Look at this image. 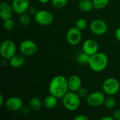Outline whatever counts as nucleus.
<instances>
[{"label": "nucleus", "instance_id": "obj_16", "mask_svg": "<svg viewBox=\"0 0 120 120\" xmlns=\"http://www.w3.org/2000/svg\"><path fill=\"white\" fill-rule=\"evenodd\" d=\"M25 58L24 56L20 54H15L8 60V64L13 68H21L25 64Z\"/></svg>", "mask_w": 120, "mask_h": 120}, {"label": "nucleus", "instance_id": "obj_33", "mask_svg": "<svg viewBox=\"0 0 120 120\" xmlns=\"http://www.w3.org/2000/svg\"><path fill=\"white\" fill-rule=\"evenodd\" d=\"M101 120H115L113 116H105L102 117Z\"/></svg>", "mask_w": 120, "mask_h": 120}, {"label": "nucleus", "instance_id": "obj_24", "mask_svg": "<svg viewBox=\"0 0 120 120\" xmlns=\"http://www.w3.org/2000/svg\"><path fill=\"white\" fill-rule=\"evenodd\" d=\"M51 2L53 8L60 9L64 8L67 5L68 0H51Z\"/></svg>", "mask_w": 120, "mask_h": 120}, {"label": "nucleus", "instance_id": "obj_6", "mask_svg": "<svg viewBox=\"0 0 120 120\" xmlns=\"http://www.w3.org/2000/svg\"><path fill=\"white\" fill-rule=\"evenodd\" d=\"M34 20L37 23L41 26H49L53 23L54 18L50 11L41 9L37 11L34 15Z\"/></svg>", "mask_w": 120, "mask_h": 120}, {"label": "nucleus", "instance_id": "obj_30", "mask_svg": "<svg viewBox=\"0 0 120 120\" xmlns=\"http://www.w3.org/2000/svg\"><path fill=\"white\" fill-rule=\"evenodd\" d=\"M74 120H89V118L84 115H77L75 117H74Z\"/></svg>", "mask_w": 120, "mask_h": 120}, {"label": "nucleus", "instance_id": "obj_32", "mask_svg": "<svg viewBox=\"0 0 120 120\" xmlns=\"http://www.w3.org/2000/svg\"><path fill=\"white\" fill-rule=\"evenodd\" d=\"M30 107L29 108H27V107H22V108L21 109L20 111H22V112L23 114H27L30 112Z\"/></svg>", "mask_w": 120, "mask_h": 120}, {"label": "nucleus", "instance_id": "obj_18", "mask_svg": "<svg viewBox=\"0 0 120 120\" xmlns=\"http://www.w3.org/2000/svg\"><path fill=\"white\" fill-rule=\"evenodd\" d=\"M78 7L83 12H89L94 8L92 0H80L78 3Z\"/></svg>", "mask_w": 120, "mask_h": 120}, {"label": "nucleus", "instance_id": "obj_26", "mask_svg": "<svg viewBox=\"0 0 120 120\" xmlns=\"http://www.w3.org/2000/svg\"><path fill=\"white\" fill-rule=\"evenodd\" d=\"M87 25H88V23H87V21H86V19H84V18H79V19H78L76 21L75 27L82 31V30H85L86 28Z\"/></svg>", "mask_w": 120, "mask_h": 120}, {"label": "nucleus", "instance_id": "obj_28", "mask_svg": "<svg viewBox=\"0 0 120 120\" xmlns=\"http://www.w3.org/2000/svg\"><path fill=\"white\" fill-rule=\"evenodd\" d=\"M37 11H38V10L36 9V7H35V6H30L29 8H28V9H27V12L30 15H34Z\"/></svg>", "mask_w": 120, "mask_h": 120}, {"label": "nucleus", "instance_id": "obj_19", "mask_svg": "<svg viewBox=\"0 0 120 120\" xmlns=\"http://www.w3.org/2000/svg\"><path fill=\"white\" fill-rule=\"evenodd\" d=\"M90 58H91V56L82 51L77 54L76 57V60L78 63H79L82 65H89Z\"/></svg>", "mask_w": 120, "mask_h": 120}, {"label": "nucleus", "instance_id": "obj_12", "mask_svg": "<svg viewBox=\"0 0 120 120\" xmlns=\"http://www.w3.org/2000/svg\"><path fill=\"white\" fill-rule=\"evenodd\" d=\"M82 49L84 52L91 56L98 52V44L96 40L93 39H88L83 42Z\"/></svg>", "mask_w": 120, "mask_h": 120}, {"label": "nucleus", "instance_id": "obj_10", "mask_svg": "<svg viewBox=\"0 0 120 120\" xmlns=\"http://www.w3.org/2000/svg\"><path fill=\"white\" fill-rule=\"evenodd\" d=\"M4 105L8 111L15 112L21 110L23 107V101L20 97L11 96L6 99Z\"/></svg>", "mask_w": 120, "mask_h": 120}, {"label": "nucleus", "instance_id": "obj_21", "mask_svg": "<svg viewBox=\"0 0 120 120\" xmlns=\"http://www.w3.org/2000/svg\"><path fill=\"white\" fill-rule=\"evenodd\" d=\"M19 22L22 26H27L30 25L31 22L30 15L28 13H24L19 15Z\"/></svg>", "mask_w": 120, "mask_h": 120}, {"label": "nucleus", "instance_id": "obj_9", "mask_svg": "<svg viewBox=\"0 0 120 120\" xmlns=\"http://www.w3.org/2000/svg\"><path fill=\"white\" fill-rule=\"evenodd\" d=\"M82 39V32L76 27H72L68 30L66 33V40L69 44L76 46L81 42Z\"/></svg>", "mask_w": 120, "mask_h": 120}, {"label": "nucleus", "instance_id": "obj_31", "mask_svg": "<svg viewBox=\"0 0 120 120\" xmlns=\"http://www.w3.org/2000/svg\"><path fill=\"white\" fill-rule=\"evenodd\" d=\"M115 37L117 39V40H118L119 41H120V27H117L115 30Z\"/></svg>", "mask_w": 120, "mask_h": 120}, {"label": "nucleus", "instance_id": "obj_17", "mask_svg": "<svg viewBox=\"0 0 120 120\" xmlns=\"http://www.w3.org/2000/svg\"><path fill=\"white\" fill-rule=\"evenodd\" d=\"M43 106L47 110H51L54 108L58 103V98L50 94L47 96L43 101Z\"/></svg>", "mask_w": 120, "mask_h": 120}, {"label": "nucleus", "instance_id": "obj_22", "mask_svg": "<svg viewBox=\"0 0 120 120\" xmlns=\"http://www.w3.org/2000/svg\"><path fill=\"white\" fill-rule=\"evenodd\" d=\"M94 8L97 10H101L108 6L110 0H92Z\"/></svg>", "mask_w": 120, "mask_h": 120}, {"label": "nucleus", "instance_id": "obj_27", "mask_svg": "<svg viewBox=\"0 0 120 120\" xmlns=\"http://www.w3.org/2000/svg\"><path fill=\"white\" fill-rule=\"evenodd\" d=\"M77 94H78V96L80 97L81 99L82 98H86L87 96H89V94H90L89 90L86 88V87H83L82 86L77 91Z\"/></svg>", "mask_w": 120, "mask_h": 120}, {"label": "nucleus", "instance_id": "obj_35", "mask_svg": "<svg viewBox=\"0 0 120 120\" xmlns=\"http://www.w3.org/2000/svg\"><path fill=\"white\" fill-rule=\"evenodd\" d=\"M41 4H47L50 1V0H38Z\"/></svg>", "mask_w": 120, "mask_h": 120}, {"label": "nucleus", "instance_id": "obj_29", "mask_svg": "<svg viewBox=\"0 0 120 120\" xmlns=\"http://www.w3.org/2000/svg\"><path fill=\"white\" fill-rule=\"evenodd\" d=\"M113 117L115 120H120V109H117L113 112Z\"/></svg>", "mask_w": 120, "mask_h": 120}, {"label": "nucleus", "instance_id": "obj_14", "mask_svg": "<svg viewBox=\"0 0 120 120\" xmlns=\"http://www.w3.org/2000/svg\"><path fill=\"white\" fill-rule=\"evenodd\" d=\"M14 11L12 8L11 4H9L7 2L2 1L0 5V17L4 20L9 18H12Z\"/></svg>", "mask_w": 120, "mask_h": 120}, {"label": "nucleus", "instance_id": "obj_7", "mask_svg": "<svg viewBox=\"0 0 120 120\" xmlns=\"http://www.w3.org/2000/svg\"><path fill=\"white\" fill-rule=\"evenodd\" d=\"M19 50L24 56H32L37 52L38 47L37 44L31 39L22 41L19 46Z\"/></svg>", "mask_w": 120, "mask_h": 120}, {"label": "nucleus", "instance_id": "obj_8", "mask_svg": "<svg viewBox=\"0 0 120 120\" xmlns=\"http://www.w3.org/2000/svg\"><path fill=\"white\" fill-rule=\"evenodd\" d=\"M105 98V94L103 91H97L90 93L86 98V101L91 107H99L104 104Z\"/></svg>", "mask_w": 120, "mask_h": 120}, {"label": "nucleus", "instance_id": "obj_13", "mask_svg": "<svg viewBox=\"0 0 120 120\" xmlns=\"http://www.w3.org/2000/svg\"><path fill=\"white\" fill-rule=\"evenodd\" d=\"M11 6L14 13L20 15L27 11L30 6V0H13Z\"/></svg>", "mask_w": 120, "mask_h": 120}, {"label": "nucleus", "instance_id": "obj_4", "mask_svg": "<svg viewBox=\"0 0 120 120\" xmlns=\"http://www.w3.org/2000/svg\"><path fill=\"white\" fill-rule=\"evenodd\" d=\"M120 89V82L115 77H108L103 83V91L108 96L116 95Z\"/></svg>", "mask_w": 120, "mask_h": 120}, {"label": "nucleus", "instance_id": "obj_25", "mask_svg": "<svg viewBox=\"0 0 120 120\" xmlns=\"http://www.w3.org/2000/svg\"><path fill=\"white\" fill-rule=\"evenodd\" d=\"M3 27L4 28V30H7V31H11L13 30L14 26H15V22L13 21V20L12 18H9L7 20H3Z\"/></svg>", "mask_w": 120, "mask_h": 120}, {"label": "nucleus", "instance_id": "obj_20", "mask_svg": "<svg viewBox=\"0 0 120 120\" xmlns=\"http://www.w3.org/2000/svg\"><path fill=\"white\" fill-rule=\"evenodd\" d=\"M43 103L37 97H32L29 101V107L31 110L34 111H39Z\"/></svg>", "mask_w": 120, "mask_h": 120}, {"label": "nucleus", "instance_id": "obj_23", "mask_svg": "<svg viewBox=\"0 0 120 120\" xmlns=\"http://www.w3.org/2000/svg\"><path fill=\"white\" fill-rule=\"evenodd\" d=\"M103 105H104L105 108L108 110L113 109L116 105V100L113 97V96H109V97L105 98Z\"/></svg>", "mask_w": 120, "mask_h": 120}, {"label": "nucleus", "instance_id": "obj_2", "mask_svg": "<svg viewBox=\"0 0 120 120\" xmlns=\"http://www.w3.org/2000/svg\"><path fill=\"white\" fill-rule=\"evenodd\" d=\"M108 65V57L103 52H97L91 56L89 63V68L96 72H101L105 70Z\"/></svg>", "mask_w": 120, "mask_h": 120}, {"label": "nucleus", "instance_id": "obj_3", "mask_svg": "<svg viewBox=\"0 0 120 120\" xmlns=\"http://www.w3.org/2000/svg\"><path fill=\"white\" fill-rule=\"evenodd\" d=\"M62 98L63 106L68 111H76L81 105V98L77 92L70 91Z\"/></svg>", "mask_w": 120, "mask_h": 120}, {"label": "nucleus", "instance_id": "obj_11", "mask_svg": "<svg viewBox=\"0 0 120 120\" xmlns=\"http://www.w3.org/2000/svg\"><path fill=\"white\" fill-rule=\"evenodd\" d=\"M90 29L92 33L95 35L101 36L106 33L108 30V25L101 19H95L91 22Z\"/></svg>", "mask_w": 120, "mask_h": 120}, {"label": "nucleus", "instance_id": "obj_5", "mask_svg": "<svg viewBox=\"0 0 120 120\" xmlns=\"http://www.w3.org/2000/svg\"><path fill=\"white\" fill-rule=\"evenodd\" d=\"M16 45L13 40L6 39L3 41L0 46V54L3 58L9 60L16 53Z\"/></svg>", "mask_w": 120, "mask_h": 120}, {"label": "nucleus", "instance_id": "obj_15", "mask_svg": "<svg viewBox=\"0 0 120 120\" xmlns=\"http://www.w3.org/2000/svg\"><path fill=\"white\" fill-rule=\"evenodd\" d=\"M69 90L71 91L77 92L82 86V82L81 78L77 75H72L68 79Z\"/></svg>", "mask_w": 120, "mask_h": 120}, {"label": "nucleus", "instance_id": "obj_1", "mask_svg": "<svg viewBox=\"0 0 120 120\" xmlns=\"http://www.w3.org/2000/svg\"><path fill=\"white\" fill-rule=\"evenodd\" d=\"M69 91L68 79L63 75H56L53 77L49 82V94L58 98H63Z\"/></svg>", "mask_w": 120, "mask_h": 120}, {"label": "nucleus", "instance_id": "obj_34", "mask_svg": "<svg viewBox=\"0 0 120 120\" xmlns=\"http://www.w3.org/2000/svg\"><path fill=\"white\" fill-rule=\"evenodd\" d=\"M4 104V96L1 93L0 94V106H2Z\"/></svg>", "mask_w": 120, "mask_h": 120}]
</instances>
